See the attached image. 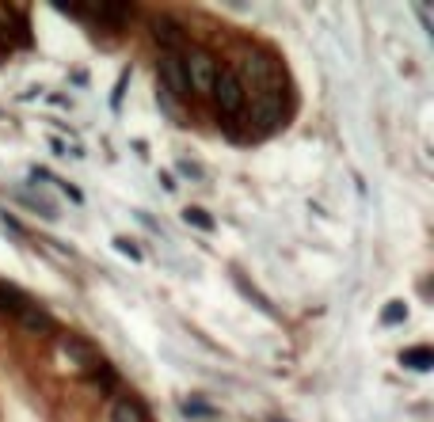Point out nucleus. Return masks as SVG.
<instances>
[{"label": "nucleus", "mask_w": 434, "mask_h": 422, "mask_svg": "<svg viewBox=\"0 0 434 422\" xmlns=\"http://www.w3.org/2000/svg\"><path fill=\"white\" fill-rule=\"evenodd\" d=\"M149 31H152V38L160 42V50H168V54H183V50H187V31H183L175 19H168V15H156V19L149 23Z\"/></svg>", "instance_id": "obj_6"}, {"label": "nucleus", "mask_w": 434, "mask_h": 422, "mask_svg": "<svg viewBox=\"0 0 434 422\" xmlns=\"http://www.w3.org/2000/svg\"><path fill=\"white\" fill-rule=\"evenodd\" d=\"M61 354L77 365V369H84V373H95V369H103V354L95 350L88 339H80V335H61Z\"/></svg>", "instance_id": "obj_3"}, {"label": "nucleus", "mask_w": 434, "mask_h": 422, "mask_svg": "<svg viewBox=\"0 0 434 422\" xmlns=\"http://www.w3.org/2000/svg\"><path fill=\"white\" fill-rule=\"evenodd\" d=\"M236 80H240V88H255L259 95H282V80H286V72H282V65H278L271 54H263V50H244L240 54V72H236Z\"/></svg>", "instance_id": "obj_1"}, {"label": "nucleus", "mask_w": 434, "mask_h": 422, "mask_svg": "<svg viewBox=\"0 0 434 422\" xmlns=\"http://www.w3.org/2000/svg\"><path fill=\"white\" fill-rule=\"evenodd\" d=\"M278 122H282V95H259L255 107H252V126L259 129V133H267Z\"/></svg>", "instance_id": "obj_7"}, {"label": "nucleus", "mask_w": 434, "mask_h": 422, "mask_svg": "<svg viewBox=\"0 0 434 422\" xmlns=\"http://www.w3.org/2000/svg\"><path fill=\"white\" fill-rule=\"evenodd\" d=\"M183 69H187V80L195 92H210L214 80H217V61L210 58L206 50H187V58H183Z\"/></svg>", "instance_id": "obj_2"}, {"label": "nucleus", "mask_w": 434, "mask_h": 422, "mask_svg": "<svg viewBox=\"0 0 434 422\" xmlns=\"http://www.w3.org/2000/svg\"><path fill=\"white\" fill-rule=\"evenodd\" d=\"M400 320H408V308L400 305V301L385 305V312H381V323H385V327H392V323H400Z\"/></svg>", "instance_id": "obj_12"}, {"label": "nucleus", "mask_w": 434, "mask_h": 422, "mask_svg": "<svg viewBox=\"0 0 434 422\" xmlns=\"http://www.w3.org/2000/svg\"><path fill=\"white\" fill-rule=\"evenodd\" d=\"M183 221L195 225V229H202V232H214V217L202 213V209H183Z\"/></svg>", "instance_id": "obj_11"}, {"label": "nucleus", "mask_w": 434, "mask_h": 422, "mask_svg": "<svg viewBox=\"0 0 434 422\" xmlns=\"http://www.w3.org/2000/svg\"><path fill=\"white\" fill-rule=\"evenodd\" d=\"M156 72H160V92L164 95H191V80H187V69H183L179 54H164Z\"/></svg>", "instance_id": "obj_4"}, {"label": "nucleus", "mask_w": 434, "mask_h": 422, "mask_svg": "<svg viewBox=\"0 0 434 422\" xmlns=\"http://www.w3.org/2000/svg\"><path fill=\"white\" fill-rule=\"evenodd\" d=\"M210 92H214L217 107H221V115H240L244 111V88H240L236 72H217Z\"/></svg>", "instance_id": "obj_5"}, {"label": "nucleus", "mask_w": 434, "mask_h": 422, "mask_svg": "<svg viewBox=\"0 0 434 422\" xmlns=\"http://www.w3.org/2000/svg\"><path fill=\"white\" fill-rule=\"evenodd\" d=\"M27 305H31V297H27V293H19L15 286H4V282H0V312L19 316Z\"/></svg>", "instance_id": "obj_8"}, {"label": "nucleus", "mask_w": 434, "mask_h": 422, "mask_svg": "<svg viewBox=\"0 0 434 422\" xmlns=\"http://www.w3.org/2000/svg\"><path fill=\"white\" fill-rule=\"evenodd\" d=\"M179 172H183V175H191V179H202V168L191 164V160H179Z\"/></svg>", "instance_id": "obj_15"}, {"label": "nucleus", "mask_w": 434, "mask_h": 422, "mask_svg": "<svg viewBox=\"0 0 434 422\" xmlns=\"http://www.w3.org/2000/svg\"><path fill=\"white\" fill-rule=\"evenodd\" d=\"M183 411H187V415H206V419H214V407H210V403H202V400H187V403H183Z\"/></svg>", "instance_id": "obj_13"}, {"label": "nucleus", "mask_w": 434, "mask_h": 422, "mask_svg": "<svg viewBox=\"0 0 434 422\" xmlns=\"http://www.w3.org/2000/svg\"><path fill=\"white\" fill-rule=\"evenodd\" d=\"M111 419H115V422H149L138 400H115V411H111Z\"/></svg>", "instance_id": "obj_9"}, {"label": "nucleus", "mask_w": 434, "mask_h": 422, "mask_svg": "<svg viewBox=\"0 0 434 422\" xmlns=\"http://www.w3.org/2000/svg\"><path fill=\"white\" fill-rule=\"evenodd\" d=\"M115 251H122V255L134 259V263H141V247H138V243H130V240H122V236L115 240Z\"/></svg>", "instance_id": "obj_14"}, {"label": "nucleus", "mask_w": 434, "mask_h": 422, "mask_svg": "<svg viewBox=\"0 0 434 422\" xmlns=\"http://www.w3.org/2000/svg\"><path fill=\"white\" fill-rule=\"evenodd\" d=\"M400 362L412 365V369H419V373H427L431 365H434V354H431V346H415V350H404V354H400Z\"/></svg>", "instance_id": "obj_10"}]
</instances>
